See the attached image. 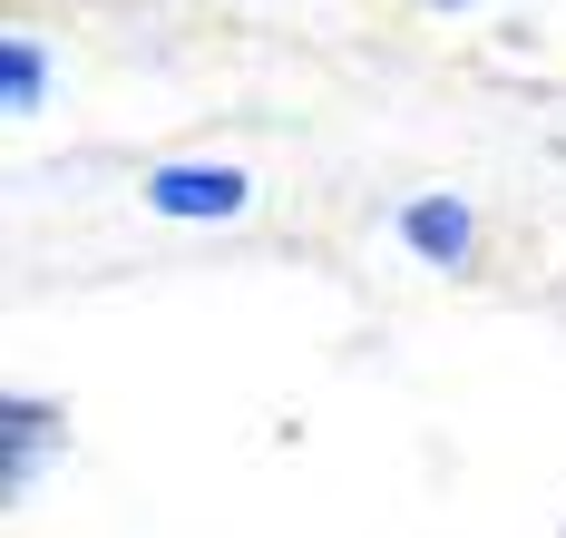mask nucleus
Masks as SVG:
<instances>
[{
  "label": "nucleus",
  "instance_id": "1",
  "mask_svg": "<svg viewBox=\"0 0 566 538\" xmlns=\"http://www.w3.org/2000/svg\"><path fill=\"white\" fill-rule=\"evenodd\" d=\"M147 206L186 216V226H226L254 206V186H244V167H147Z\"/></svg>",
  "mask_w": 566,
  "mask_h": 538
},
{
  "label": "nucleus",
  "instance_id": "2",
  "mask_svg": "<svg viewBox=\"0 0 566 538\" xmlns=\"http://www.w3.org/2000/svg\"><path fill=\"white\" fill-rule=\"evenodd\" d=\"M400 236H410V255H430V265H469L479 226H469L459 196H420V206H400Z\"/></svg>",
  "mask_w": 566,
  "mask_h": 538
},
{
  "label": "nucleus",
  "instance_id": "3",
  "mask_svg": "<svg viewBox=\"0 0 566 538\" xmlns=\"http://www.w3.org/2000/svg\"><path fill=\"white\" fill-rule=\"evenodd\" d=\"M0 89H10V108H40V89H50V50H40L30 30L0 40Z\"/></svg>",
  "mask_w": 566,
  "mask_h": 538
},
{
  "label": "nucleus",
  "instance_id": "4",
  "mask_svg": "<svg viewBox=\"0 0 566 538\" xmlns=\"http://www.w3.org/2000/svg\"><path fill=\"white\" fill-rule=\"evenodd\" d=\"M40 451H50V412L40 402H10V489H30Z\"/></svg>",
  "mask_w": 566,
  "mask_h": 538
},
{
  "label": "nucleus",
  "instance_id": "5",
  "mask_svg": "<svg viewBox=\"0 0 566 538\" xmlns=\"http://www.w3.org/2000/svg\"><path fill=\"white\" fill-rule=\"evenodd\" d=\"M440 10H469V0H440Z\"/></svg>",
  "mask_w": 566,
  "mask_h": 538
}]
</instances>
